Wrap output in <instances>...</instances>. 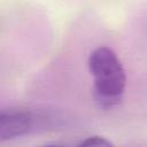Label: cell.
Instances as JSON below:
<instances>
[{
    "label": "cell",
    "instance_id": "6da1fadb",
    "mask_svg": "<svg viewBox=\"0 0 147 147\" xmlns=\"http://www.w3.org/2000/svg\"><path fill=\"white\" fill-rule=\"evenodd\" d=\"M87 67L99 106L111 108L118 105L126 86V75L117 54L110 47L100 46L90 54Z\"/></svg>",
    "mask_w": 147,
    "mask_h": 147
},
{
    "label": "cell",
    "instance_id": "7a4b0ae2",
    "mask_svg": "<svg viewBox=\"0 0 147 147\" xmlns=\"http://www.w3.org/2000/svg\"><path fill=\"white\" fill-rule=\"evenodd\" d=\"M33 118L25 111H0V142L26 134Z\"/></svg>",
    "mask_w": 147,
    "mask_h": 147
},
{
    "label": "cell",
    "instance_id": "3957f363",
    "mask_svg": "<svg viewBox=\"0 0 147 147\" xmlns=\"http://www.w3.org/2000/svg\"><path fill=\"white\" fill-rule=\"evenodd\" d=\"M78 147H114V145L103 137H90L79 144Z\"/></svg>",
    "mask_w": 147,
    "mask_h": 147
},
{
    "label": "cell",
    "instance_id": "277c9868",
    "mask_svg": "<svg viewBox=\"0 0 147 147\" xmlns=\"http://www.w3.org/2000/svg\"><path fill=\"white\" fill-rule=\"evenodd\" d=\"M45 147H59V146H53V145H48V146H45Z\"/></svg>",
    "mask_w": 147,
    "mask_h": 147
}]
</instances>
